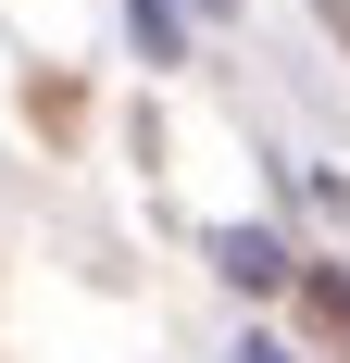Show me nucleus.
Wrapping results in <instances>:
<instances>
[{
    "instance_id": "nucleus-2",
    "label": "nucleus",
    "mask_w": 350,
    "mask_h": 363,
    "mask_svg": "<svg viewBox=\"0 0 350 363\" xmlns=\"http://www.w3.org/2000/svg\"><path fill=\"white\" fill-rule=\"evenodd\" d=\"M125 38H138L150 63H175V38H188V26H175V0H125Z\"/></svg>"
},
{
    "instance_id": "nucleus-3",
    "label": "nucleus",
    "mask_w": 350,
    "mask_h": 363,
    "mask_svg": "<svg viewBox=\"0 0 350 363\" xmlns=\"http://www.w3.org/2000/svg\"><path fill=\"white\" fill-rule=\"evenodd\" d=\"M238 363H288V351H263V338H238Z\"/></svg>"
},
{
    "instance_id": "nucleus-1",
    "label": "nucleus",
    "mask_w": 350,
    "mask_h": 363,
    "mask_svg": "<svg viewBox=\"0 0 350 363\" xmlns=\"http://www.w3.org/2000/svg\"><path fill=\"white\" fill-rule=\"evenodd\" d=\"M213 263L238 289H288V238H263V225H213Z\"/></svg>"
}]
</instances>
